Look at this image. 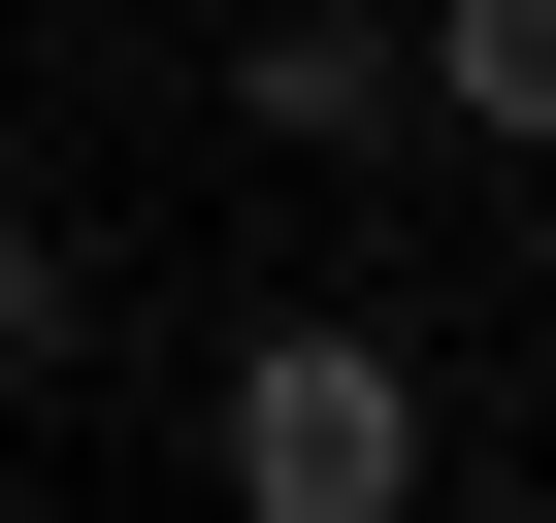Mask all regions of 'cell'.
I'll return each instance as SVG.
<instances>
[{
	"label": "cell",
	"instance_id": "6da1fadb",
	"mask_svg": "<svg viewBox=\"0 0 556 523\" xmlns=\"http://www.w3.org/2000/svg\"><path fill=\"white\" fill-rule=\"evenodd\" d=\"M197 490H229V523H426V490H458V393H426L361 295H262L229 393H197Z\"/></svg>",
	"mask_w": 556,
	"mask_h": 523
},
{
	"label": "cell",
	"instance_id": "7a4b0ae2",
	"mask_svg": "<svg viewBox=\"0 0 556 523\" xmlns=\"http://www.w3.org/2000/svg\"><path fill=\"white\" fill-rule=\"evenodd\" d=\"M197 99H229L262 164H361V131H393V0H262V34H229Z\"/></svg>",
	"mask_w": 556,
	"mask_h": 523
},
{
	"label": "cell",
	"instance_id": "3957f363",
	"mask_svg": "<svg viewBox=\"0 0 556 523\" xmlns=\"http://www.w3.org/2000/svg\"><path fill=\"white\" fill-rule=\"evenodd\" d=\"M99 295H131V262H99L66 196H0V393H66V360H99Z\"/></svg>",
	"mask_w": 556,
	"mask_h": 523
}]
</instances>
